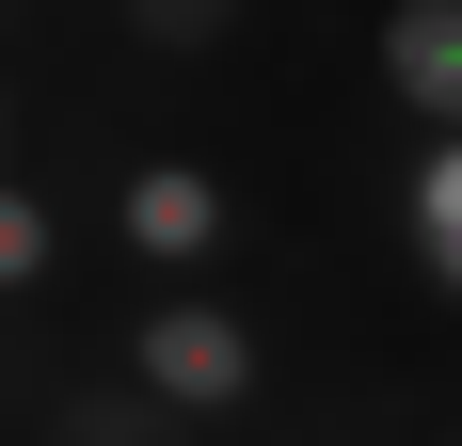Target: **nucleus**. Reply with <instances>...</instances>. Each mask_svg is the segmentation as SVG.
Listing matches in <instances>:
<instances>
[{
    "label": "nucleus",
    "mask_w": 462,
    "mask_h": 446,
    "mask_svg": "<svg viewBox=\"0 0 462 446\" xmlns=\"http://www.w3.org/2000/svg\"><path fill=\"white\" fill-rule=\"evenodd\" d=\"M128 383L143 399H176V414H239L255 399V319L239 303H143V335H128Z\"/></svg>",
    "instance_id": "f257e3e1"
},
{
    "label": "nucleus",
    "mask_w": 462,
    "mask_h": 446,
    "mask_svg": "<svg viewBox=\"0 0 462 446\" xmlns=\"http://www.w3.org/2000/svg\"><path fill=\"white\" fill-rule=\"evenodd\" d=\"M224 176H208V160H128V191H112V239H128L143 271H208L224 256Z\"/></svg>",
    "instance_id": "f03ea898"
},
{
    "label": "nucleus",
    "mask_w": 462,
    "mask_h": 446,
    "mask_svg": "<svg viewBox=\"0 0 462 446\" xmlns=\"http://www.w3.org/2000/svg\"><path fill=\"white\" fill-rule=\"evenodd\" d=\"M367 64H383V96H399L415 128H462V0H383Z\"/></svg>",
    "instance_id": "7ed1b4c3"
},
{
    "label": "nucleus",
    "mask_w": 462,
    "mask_h": 446,
    "mask_svg": "<svg viewBox=\"0 0 462 446\" xmlns=\"http://www.w3.org/2000/svg\"><path fill=\"white\" fill-rule=\"evenodd\" d=\"M399 239H415L430 303H462V128H430V144H415V176H399Z\"/></svg>",
    "instance_id": "20e7f679"
},
{
    "label": "nucleus",
    "mask_w": 462,
    "mask_h": 446,
    "mask_svg": "<svg viewBox=\"0 0 462 446\" xmlns=\"http://www.w3.org/2000/svg\"><path fill=\"white\" fill-rule=\"evenodd\" d=\"M48 256H64V223H48V191L0 160V303H16V287H48Z\"/></svg>",
    "instance_id": "39448f33"
},
{
    "label": "nucleus",
    "mask_w": 462,
    "mask_h": 446,
    "mask_svg": "<svg viewBox=\"0 0 462 446\" xmlns=\"http://www.w3.org/2000/svg\"><path fill=\"white\" fill-rule=\"evenodd\" d=\"M191 431V414L176 399H143V383H128V399H80V414H64V446H176Z\"/></svg>",
    "instance_id": "423d86ee"
},
{
    "label": "nucleus",
    "mask_w": 462,
    "mask_h": 446,
    "mask_svg": "<svg viewBox=\"0 0 462 446\" xmlns=\"http://www.w3.org/2000/svg\"><path fill=\"white\" fill-rule=\"evenodd\" d=\"M128 33H160V48H224L239 0H128Z\"/></svg>",
    "instance_id": "0eeeda50"
},
{
    "label": "nucleus",
    "mask_w": 462,
    "mask_h": 446,
    "mask_svg": "<svg viewBox=\"0 0 462 446\" xmlns=\"http://www.w3.org/2000/svg\"><path fill=\"white\" fill-rule=\"evenodd\" d=\"M0 160H16V96H0Z\"/></svg>",
    "instance_id": "6e6552de"
}]
</instances>
